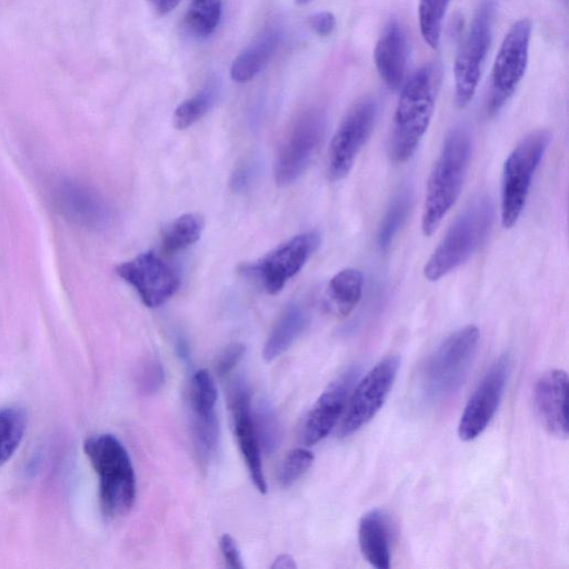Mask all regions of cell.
I'll return each instance as SVG.
<instances>
[{"label":"cell","mask_w":569,"mask_h":569,"mask_svg":"<svg viewBox=\"0 0 569 569\" xmlns=\"http://www.w3.org/2000/svg\"><path fill=\"white\" fill-rule=\"evenodd\" d=\"M441 81L437 63H426L402 84L396 108L388 153L393 162L408 161L430 124Z\"/></svg>","instance_id":"cell-1"},{"label":"cell","mask_w":569,"mask_h":569,"mask_svg":"<svg viewBox=\"0 0 569 569\" xmlns=\"http://www.w3.org/2000/svg\"><path fill=\"white\" fill-rule=\"evenodd\" d=\"M472 153V139L463 126L447 134L429 176L421 216V230L430 237L457 201Z\"/></svg>","instance_id":"cell-2"},{"label":"cell","mask_w":569,"mask_h":569,"mask_svg":"<svg viewBox=\"0 0 569 569\" xmlns=\"http://www.w3.org/2000/svg\"><path fill=\"white\" fill-rule=\"evenodd\" d=\"M83 450L99 477V502L104 516H124L136 500V476L123 445L110 433L88 437Z\"/></svg>","instance_id":"cell-3"},{"label":"cell","mask_w":569,"mask_h":569,"mask_svg":"<svg viewBox=\"0 0 569 569\" xmlns=\"http://www.w3.org/2000/svg\"><path fill=\"white\" fill-rule=\"evenodd\" d=\"M479 329L469 325L448 336L423 366L419 392L435 403L455 392L465 381L479 342Z\"/></svg>","instance_id":"cell-4"},{"label":"cell","mask_w":569,"mask_h":569,"mask_svg":"<svg viewBox=\"0 0 569 569\" xmlns=\"http://www.w3.org/2000/svg\"><path fill=\"white\" fill-rule=\"evenodd\" d=\"M492 220L490 198L481 196L470 202L426 262V279L437 281L465 263L486 239Z\"/></svg>","instance_id":"cell-5"},{"label":"cell","mask_w":569,"mask_h":569,"mask_svg":"<svg viewBox=\"0 0 569 569\" xmlns=\"http://www.w3.org/2000/svg\"><path fill=\"white\" fill-rule=\"evenodd\" d=\"M547 130L526 136L505 161L501 179L500 216L505 228L513 227L525 208L531 181L550 143Z\"/></svg>","instance_id":"cell-6"},{"label":"cell","mask_w":569,"mask_h":569,"mask_svg":"<svg viewBox=\"0 0 569 569\" xmlns=\"http://www.w3.org/2000/svg\"><path fill=\"white\" fill-rule=\"evenodd\" d=\"M496 0H481L455 60V100L459 108L472 100L492 38Z\"/></svg>","instance_id":"cell-7"},{"label":"cell","mask_w":569,"mask_h":569,"mask_svg":"<svg viewBox=\"0 0 569 569\" xmlns=\"http://www.w3.org/2000/svg\"><path fill=\"white\" fill-rule=\"evenodd\" d=\"M531 22L520 19L503 37L496 54L487 102L489 114H496L515 93L521 82L529 60Z\"/></svg>","instance_id":"cell-8"},{"label":"cell","mask_w":569,"mask_h":569,"mask_svg":"<svg viewBox=\"0 0 569 569\" xmlns=\"http://www.w3.org/2000/svg\"><path fill=\"white\" fill-rule=\"evenodd\" d=\"M326 131V116L320 109L302 112L282 141L274 163V179L279 186L296 181L317 152Z\"/></svg>","instance_id":"cell-9"},{"label":"cell","mask_w":569,"mask_h":569,"mask_svg":"<svg viewBox=\"0 0 569 569\" xmlns=\"http://www.w3.org/2000/svg\"><path fill=\"white\" fill-rule=\"evenodd\" d=\"M378 113V101L373 97H365L342 119L328 151V172L331 180L338 181L348 176L373 130Z\"/></svg>","instance_id":"cell-10"},{"label":"cell","mask_w":569,"mask_h":569,"mask_svg":"<svg viewBox=\"0 0 569 569\" xmlns=\"http://www.w3.org/2000/svg\"><path fill=\"white\" fill-rule=\"evenodd\" d=\"M399 366L397 356H388L357 383L347 400L339 437L352 435L377 415L391 390Z\"/></svg>","instance_id":"cell-11"},{"label":"cell","mask_w":569,"mask_h":569,"mask_svg":"<svg viewBox=\"0 0 569 569\" xmlns=\"http://www.w3.org/2000/svg\"><path fill=\"white\" fill-rule=\"evenodd\" d=\"M320 236L316 231L297 234L269 252L261 260L246 267L264 290L276 295L296 276L317 250Z\"/></svg>","instance_id":"cell-12"},{"label":"cell","mask_w":569,"mask_h":569,"mask_svg":"<svg viewBox=\"0 0 569 569\" xmlns=\"http://www.w3.org/2000/svg\"><path fill=\"white\" fill-rule=\"evenodd\" d=\"M116 272L137 291L143 305L149 308L163 305L180 286L178 272L152 251L120 263Z\"/></svg>","instance_id":"cell-13"},{"label":"cell","mask_w":569,"mask_h":569,"mask_svg":"<svg viewBox=\"0 0 569 569\" xmlns=\"http://www.w3.org/2000/svg\"><path fill=\"white\" fill-rule=\"evenodd\" d=\"M510 363L509 355L500 356L478 383L459 420L461 440L471 441L479 437L493 418L505 392Z\"/></svg>","instance_id":"cell-14"},{"label":"cell","mask_w":569,"mask_h":569,"mask_svg":"<svg viewBox=\"0 0 569 569\" xmlns=\"http://www.w3.org/2000/svg\"><path fill=\"white\" fill-rule=\"evenodd\" d=\"M358 369L352 367L332 381L309 410L301 430L305 445L312 446L325 439L341 417L349 390L357 378Z\"/></svg>","instance_id":"cell-15"},{"label":"cell","mask_w":569,"mask_h":569,"mask_svg":"<svg viewBox=\"0 0 569 569\" xmlns=\"http://www.w3.org/2000/svg\"><path fill=\"white\" fill-rule=\"evenodd\" d=\"M230 410L238 447L247 465L256 488L267 492V482L262 469L261 448L254 429L251 397L246 386L238 383L230 395Z\"/></svg>","instance_id":"cell-16"},{"label":"cell","mask_w":569,"mask_h":569,"mask_svg":"<svg viewBox=\"0 0 569 569\" xmlns=\"http://www.w3.org/2000/svg\"><path fill=\"white\" fill-rule=\"evenodd\" d=\"M568 375L562 369H549L536 381L533 403L542 427L552 436L568 438Z\"/></svg>","instance_id":"cell-17"},{"label":"cell","mask_w":569,"mask_h":569,"mask_svg":"<svg viewBox=\"0 0 569 569\" xmlns=\"http://www.w3.org/2000/svg\"><path fill=\"white\" fill-rule=\"evenodd\" d=\"M57 202L69 219L90 229L104 228L112 218L106 200L79 181L63 180L57 188Z\"/></svg>","instance_id":"cell-18"},{"label":"cell","mask_w":569,"mask_h":569,"mask_svg":"<svg viewBox=\"0 0 569 569\" xmlns=\"http://www.w3.org/2000/svg\"><path fill=\"white\" fill-rule=\"evenodd\" d=\"M376 68L388 88L396 90L403 83L409 42L407 33L397 19L385 26L375 48Z\"/></svg>","instance_id":"cell-19"},{"label":"cell","mask_w":569,"mask_h":569,"mask_svg":"<svg viewBox=\"0 0 569 569\" xmlns=\"http://www.w3.org/2000/svg\"><path fill=\"white\" fill-rule=\"evenodd\" d=\"M391 521L381 509L365 513L358 527L359 547L367 561L377 569H388L391 559Z\"/></svg>","instance_id":"cell-20"},{"label":"cell","mask_w":569,"mask_h":569,"mask_svg":"<svg viewBox=\"0 0 569 569\" xmlns=\"http://www.w3.org/2000/svg\"><path fill=\"white\" fill-rule=\"evenodd\" d=\"M281 32L277 28L266 30L253 43L248 46L233 60L230 68L231 79L244 83L253 79L277 51Z\"/></svg>","instance_id":"cell-21"},{"label":"cell","mask_w":569,"mask_h":569,"mask_svg":"<svg viewBox=\"0 0 569 569\" xmlns=\"http://www.w3.org/2000/svg\"><path fill=\"white\" fill-rule=\"evenodd\" d=\"M307 323L308 316L300 305L288 306L274 323L263 346V359L272 361L286 352L306 329Z\"/></svg>","instance_id":"cell-22"},{"label":"cell","mask_w":569,"mask_h":569,"mask_svg":"<svg viewBox=\"0 0 569 569\" xmlns=\"http://www.w3.org/2000/svg\"><path fill=\"white\" fill-rule=\"evenodd\" d=\"M362 287L363 276L359 270L347 268L336 273L327 288L331 311L339 317L348 316L359 303Z\"/></svg>","instance_id":"cell-23"},{"label":"cell","mask_w":569,"mask_h":569,"mask_svg":"<svg viewBox=\"0 0 569 569\" xmlns=\"http://www.w3.org/2000/svg\"><path fill=\"white\" fill-rule=\"evenodd\" d=\"M203 229V219L197 213H186L163 230L161 246L163 251L173 253L181 251L198 241Z\"/></svg>","instance_id":"cell-24"},{"label":"cell","mask_w":569,"mask_h":569,"mask_svg":"<svg viewBox=\"0 0 569 569\" xmlns=\"http://www.w3.org/2000/svg\"><path fill=\"white\" fill-rule=\"evenodd\" d=\"M221 12V0H192L183 19L184 30L194 38H207L216 31Z\"/></svg>","instance_id":"cell-25"},{"label":"cell","mask_w":569,"mask_h":569,"mask_svg":"<svg viewBox=\"0 0 569 569\" xmlns=\"http://www.w3.org/2000/svg\"><path fill=\"white\" fill-rule=\"evenodd\" d=\"M26 428L27 413L23 408L11 406L0 409V466L12 457Z\"/></svg>","instance_id":"cell-26"},{"label":"cell","mask_w":569,"mask_h":569,"mask_svg":"<svg viewBox=\"0 0 569 569\" xmlns=\"http://www.w3.org/2000/svg\"><path fill=\"white\" fill-rule=\"evenodd\" d=\"M412 206V193L408 188L399 191L391 200L378 230L377 242L381 250L391 244L403 226Z\"/></svg>","instance_id":"cell-27"},{"label":"cell","mask_w":569,"mask_h":569,"mask_svg":"<svg viewBox=\"0 0 569 569\" xmlns=\"http://www.w3.org/2000/svg\"><path fill=\"white\" fill-rule=\"evenodd\" d=\"M217 99V86L208 83L193 97L178 106L173 113V126L183 130L199 121L213 106Z\"/></svg>","instance_id":"cell-28"},{"label":"cell","mask_w":569,"mask_h":569,"mask_svg":"<svg viewBox=\"0 0 569 569\" xmlns=\"http://www.w3.org/2000/svg\"><path fill=\"white\" fill-rule=\"evenodd\" d=\"M450 0H419L418 19L423 41L432 49L440 43L442 22Z\"/></svg>","instance_id":"cell-29"},{"label":"cell","mask_w":569,"mask_h":569,"mask_svg":"<svg viewBox=\"0 0 569 569\" xmlns=\"http://www.w3.org/2000/svg\"><path fill=\"white\" fill-rule=\"evenodd\" d=\"M218 391L214 379L206 369L198 370L191 380L190 402L193 416L214 413Z\"/></svg>","instance_id":"cell-30"},{"label":"cell","mask_w":569,"mask_h":569,"mask_svg":"<svg viewBox=\"0 0 569 569\" xmlns=\"http://www.w3.org/2000/svg\"><path fill=\"white\" fill-rule=\"evenodd\" d=\"M219 440L217 415L193 416V443L199 460L207 463L214 453Z\"/></svg>","instance_id":"cell-31"},{"label":"cell","mask_w":569,"mask_h":569,"mask_svg":"<svg viewBox=\"0 0 569 569\" xmlns=\"http://www.w3.org/2000/svg\"><path fill=\"white\" fill-rule=\"evenodd\" d=\"M252 418L261 450L272 453L278 447L280 435L276 413L268 401L261 400L257 405Z\"/></svg>","instance_id":"cell-32"},{"label":"cell","mask_w":569,"mask_h":569,"mask_svg":"<svg viewBox=\"0 0 569 569\" xmlns=\"http://www.w3.org/2000/svg\"><path fill=\"white\" fill-rule=\"evenodd\" d=\"M313 455L306 448H296L284 457L280 472L279 481L288 487L299 480L311 467Z\"/></svg>","instance_id":"cell-33"},{"label":"cell","mask_w":569,"mask_h":569,"mask_svg":"<svg viewBox=\"0 0 569 569\" xmlns=\"http://www.w3.org/2000/svg\"><path fill=\"white\" fill-rule=\"evenodd\" d=\"M246 352L244 345L233 342L227 346L218 357L216 371L218 376L224 377L229 375L240 362Z\"/></svg>","instance_id":"cell-34"},{"label":"cell","mask_w":569,"mask_h":569,"mask_svg":"<svg viewBox=\"0 0 569 569\" xmlns=\"http://www.w3.org/2000/svg\"><path fill=\"white\" fill-rule=\"evenodd\" d=\"M164 381V372L162 366L157 361L148 362L141 372L140 386L146 395L157 392Z\"/></svg>","instance_id":"cell-35"},{"label":"cell","mask_w":569,"mask_h":569,"mask_svg":"<svg viewBox=\"0 0 569 569\" xmlns=\"http://www.w3.org/2000/svg\"><path fill=\"white\" fill-rule=\"evenodd\" d=\"M256 172V164L251 160H243L231 174L230 187L234 192H243L251 184Z\"/></svg>","instance_id":"cell-36"},{"label":"cell","mask_w":569,"mask_h":569,"mask_svg":"<svg viewBox=\"0 0 569 569\" xmlns=\"http://www.w3.org/2000/svg\"><path fill=\"white\" fill-rule=\"evenodd\" d=\"M220 550L228 567L233 569H242L244 567L238 545L230 535L224 533L221 536Z\"/></svg>","instance_id":"cell-37"},{"label":"cell","mask_w":569,"mask_h":569,"mask_svg":"<svg viewBox=\"0 0 569 569\" xmlns=\"http://www.w3.org/2000/svg\"><path fill=\"white\" fill-rule=\"evenodd\" d=\"M336 17L330 11H320L309 17V26L320 37L330 36L336 28Z\"/></svg>","instance_id":"cell-38"},{"label":"cell","mask_w":569,"mask_h":569,"mask_svg":"<svg viewBox=\"0 0 569 569\" xmlns=\"http://www.w3.org/2000/svg\"><path fill=\"white\" fill-rule=\"evenodd\" d=\"M181 0H149L152 9L158 16H166L171 12Z\"/></svg>","instance_id":"cell-39"},{"label":"cell","mask_w":569,"mask_h":569,"mask_svg":"<svg viewBox=\"0 0 569 569\" xmlns=\"http://www.w3.org/2000/svg\"><path fill=\"white\" fill-rule=\"evenodd\" d=\"M273 569H295L297 568L296 561L291 555H279L271 565Z\"/></svg>","instance_id":"cell-40"},{"label":"cell","mask_w":569,"mask_h":569,"mask_svg":"<svg viewBox=\"0 0 569 569\" xmlns=\"http://www.w3.org/2000/svg\"><path fill=\"white\" fill-rule=\"evenodd\" d=\"M295 1L297 4L302 6V4L310 2L311 0H295Z\"/></svg>","instance_id":"cell-41"}]
</instances>
